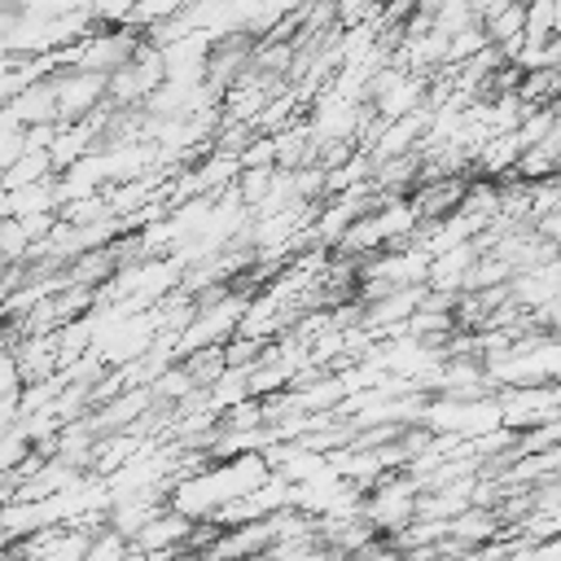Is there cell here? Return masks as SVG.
Returning <instances> with one entry per match:
<instances>
[{
    "mask_svg": "<svg viewBox=\"0 0 561 561\" xmlns=\"http://www.w3.org/2000/svg\"><path fill=\"white\" fill-rule=\"evenodd\" d=\"M127 552H131V539L118 530H105V535H92L83 561H127Z\"/></svg>",
    "mask_w": 561,
    "mask_h": 561,
    "instance_id": "3",
    "label": "cell"
},
{
    "mask_svg": "<svg viewBox=\"0 0 561 561\" xmlns=\"http://www.w3.org/2000/svg\"><path fill=\"white\" fill-rule=\"evenodd\" d=\"M416 486L412 482H381L368 500H364V522L373 530H403L412 517H416Z\"/></svg>",
    "mask_w": 561,
    "mask_h": 561,
    "instance_id": "1",
    "label": "cell"
},
{
    "mask_svg": "<svg viewBox=\"0 0 561 561\" xmlns=\"http://www.w3.org/2000/svg\"><path fill=\"white\" fill-rule=\"evenodd\" d=\"M298 561H342V552H333V548H316V543H311Z\"/></svg>",
    "mask_w": 561,
    "mask_h": 561,
    "instance_id": "4",
    "label": "cell"
},
{
    "mask_svg": "<svg viewBox=\"0 0 561 561\" xmlns=\"http://www.w3.org/2000/svg\"><path fill=\"white\" fill-rule=\"evenodd\" d=\"M88 543H92L88 530L39 526L22 552H26V561H83V557H88Z\"/></svg>",
    "mask_w": 561,
    "mask_h": 561,
    "instance_id": "2",
    "label": "cell"
}]
</instances>
